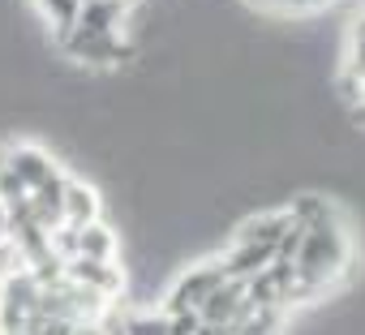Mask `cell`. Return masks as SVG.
I'll return each mask as SVG.
<instances>
[{
	"instance_id": "obj_1",
	"label": "cell",
	"mask_w": 365,
	"mask_h": 335,
	"mask_svg": "<svg viewBox=\"0 0 365 335\" xmlns=\"http://www.w3.org/2000/svg\"><path fill=\"white\" fill-rule=\"evenodd\" d=\"M352 262V241L344 232V224H322V228H305V241L292 258L297 267V284H301V301L327 292Z\"/></svg>"
},
{
	"instance_id": "obj_2",
	"label": "cell",
	"mask_w": 365,
	"mask_h": 335,
	"mask_svg": "<svg viewBox=\"0 0 365 335\" xmlns=\"http://www.w3.org/2000/svg\"><path fill=\"white\" fill-rule=\"evenodd\" d=\"M228 275H224V267H220V258H211V262H198V267H190V271H180V279L168 288V297H163V318H172V314H190V309H198L202 305V297L207 292H215L220 284H224Z\"/></svg>"
},
{
	"instance_id": "obj_3",
	"label": "cell",
	"mask_w": 365,
	"mask_h": 335,
	"mask_svg": "<svg viewBox=\"0 0 365 335\" xmlns=\"http://www.w3.org/2000/svg\"><path fill=\"white\" fill-rule=\"evenodd\" d=\"M61 48L86 65H99V69H112V65H125L133 56V48L120 39V35H82V31H69L61 39Z\"/></svg>"
},
{
	"instance_id": "obj_4",
	"label": "cell",
	"mask_w": 365,
	"mask_h": 335,
	"mask_svg": "<svg viewBox=\"0 0 365 335\" xmlns=\"http://www.w3.org/2000/svg\"><path fill=\"white\" fill-rule=\"evenodd\" d=\"M5 155V163L14 168V177L26 185V190H39V185H48V181H56V177H65L61 172V163L43 150V146H31V142H18V146H5L0 150Z\"/></svg>"
},
{
	"instance_id": "obj_5",
	"label": "cell",
	"mask_w": 365,
	"mask_h": 335,
	"mask_svg": "<svg viewBox=\"0 0 365 335\" xmlns=\"http://www.w3.org/2000/svg\"><path fill=\"white\" fill-rule=\"evenodd\" d=\"M65 279L78 284V288H91V292L103 297V301L120 297V288H125V271H120L116 262H86V258H73V262H65Z\"/></svg>"
},
{
	"instance_id": "obj_6",
	"label": "cell",
	"mask_w": 365,
	"mask_h": 335,
	"mask_svg": "<svg viewBox=\"0 0 365 335\" xmlns=\"http://www.w3.org/2000/svg\"><path fill=\"white\" fill-rule=\"evenodd\" d=\"M245 305H250V297H245V284H237V279H224L215 292H207V297H202V305H198V318H202V326H232V322L245 314Z\"/></svg>"
},
{
	"instance_id": "obj_7",
	"label": "cell",
	"mask_w": 365,
	"mask_h": 335,
	"mask_svg": "<svg viewBox=\"0 0 365 335\" xmlns=\"http://www.w3.org/2000/svg\"><path fill=\"white\" fill-rule=\"evenodd\" d=\"M133 0H82L78 9V26L82 35H120V26L129 22Z\"/></svg>"
},
{
	"instance_id": "obj_8",
	"label": "cell",
	"mask_w": 365,
	"mask_h": 335,
	"mask_svg": "<svg viewBox=\"0 0 365 335\" xmlns=\"http://www.w3.org/2000/svg\"><path fill=\"white\" fill-rule=\"evenodd\" d=\"M288 224H292V215H288V211H262V215H254V220H245V224L237 228V241H241V245H258V249H271V254H275V245L284 241Z\"/></svg>"
},
{
	"instance_id": "obj_9",
	"label": "cell",
	"mask_w": 365,
	"mask_h": 335,
	"mask_svg": "<svg viewBox=\"0 0 365 335\" xmlns=\"http://www.w3.org/2000/svg\"><path fill=\"white\" fill-rule=\"evenodd\" d=\"M99 220V194L82 181H65V198H61V228H86Z\"/></svg>"
},
{
	"instance_id": "obj_10",
	"label": "cell",
	"mask_w": 365,
	"mask_h": 335,
	"mask_svg": "<svg viewBox=\"0 0 365 335\" xmlns=\"http://www.w3.org/2000/svg\"><path fill=\"white\" fill-rule=\"evenodd\" d=\"M284 211H288L292 224H301V228H322V224H335V220H339L335 202L322 198V194H301V198H292Z\"/></svg>"
},
{
	"instance_id": "obj_11",
	"label": "cell",
	"mask_w": 365,
	"mask_h": 335,
	"mask_svg": "<svg viewBox=\"0 0 365 335\" xmlns=\"http://www.w3.org/2000/svg\"><path fill=\"white\" fill-rule=\"evenodd\" d=\"M35 5L43 9V18L52 22V35L65 39L73 26H78V9H82V0H35Z\"/></svg>"
},
{
	"instance_id": "obj_12",
	"label": "cell",
	"mask_w": 365,
	"mask_h": 335,
	"mask_svg": "<svg viewBox=\"0 0 365 335\" xmlns=\"http://www.w3.org/2000/svg\"><path fill=\"white\" fill-rule=\"evenodd\" d=\"M125 335H168V318L163 314H133L125 322Z\"/></svg>"
},
{
	"instance_id": "obj_13",
	"label": "cell",
	"mask_w": 365,
	"mask_h": 335,
	"mask_svg": "<svg viewBox=\"0 0 365 335\" xmlns=\"http://www.w3.org/2000/svg\"><path fill=\"white\" fill-rule=\"evenodd\" d=\"M348 78L365 86V14H361V22L352 31V65H348Z\"/></svg>"
},
{
	"instance_id": "obj_14",
	"label": "cell",
	"mask_w": 365,
	"mask_h": 335,
	"mask_svg": "<svg viewBox=\"0 0 365 335\" xmlns=\"http://www.w3.org/2000/svg\"><path fill=\"white\" fill-rule=\"evenodd\" d=\"M198 335H237L232 326H198Z\"/></svg>"
},
{
	"instance_id": "obj_15",
	"label": "cell",
	"mask_w": 365,
	"mask_h": 335,
	"mask_svg": "<svg viewBox=\"0 0 365 335\" xmlns=\"http://www.w3.org/2000/svg\"><path fill=\"white\" fill-rule=\"evenodd\" d=\"M9 237V211H5V202H0V241Z\"/></svg>"
},
{
	"instance_id": "obj_16",
	"label": "cell",
	"mask_w": 365,
	"mask_h": 335,
	"mask_svg": "<svg viewBox=\"0 0 365 335\" xmlns=\"http://www.w3.org/2000/svg\"><path fill=\"white\" fill-rule=\"evenodd\" d=\"M258 5H267V9H288V0H258Z\"/></svg>"
}]
</instances>
